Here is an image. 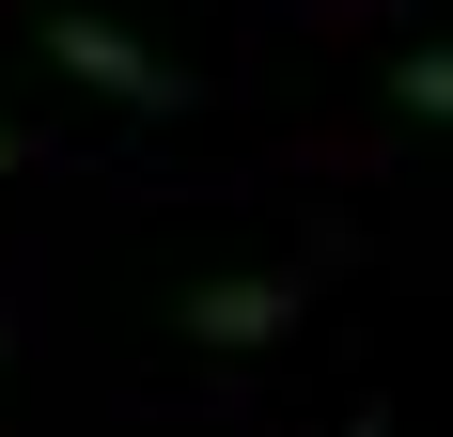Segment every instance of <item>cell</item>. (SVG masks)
<instances>
[{"mask_svg": "<svg viewBox=\"0 0 453 437\" xmlns=\"http://www.w3.org/2000/svg\"><path fill=\"white\" fill-rule=\"evenodd\" d=\"M391 110H407V126H453V47H407V63H391Z\"/></svg>", "mask_w": 453, "mask_h": 437, "instance_id": "3", "label": "cell"}, {"mask_svg": "<svg viewBox=\"0 0 453 437\" xmlns=\"http://www.w3.org/2000/svg\"><path fill=\"white\" fill-rule=\"evenodd\" d=\"M32 47H47L79 94H110V110H188V63H157V47H141L126 16H94V0H47Z\"/></svg>", "mask_w": 453, "mask_h": 437, "instance_id": "1", "label": "cell"}, {"mask_svg": "<svg viewBox=\"0 0 453 437\" xmlns=\"http://www.w3.org/2000/svg\"><path fill=\"white\" fill-rule=\"evenodd\" d=\"M16 157H32V141H16V126H0V172H16Z\"/></svg>", "mask_w": 453, "mask_h": 437, "instance_id": "4", "label": "cell"}, {"mask_svg": "<svg viewBox=\"0 0 453 437\" xmlns=\"http://www.w3.org/2000/svg\"><path fill=\"white\" fill-rule=\"evenodd\" d=\"M173 328H188V344H219V359H250V344H281V328H297V281H188Z\"/></svg>", "mask_w": 453, "mask_h": 437, "instance_id": "2", "label": "cell"}]
</instances>
